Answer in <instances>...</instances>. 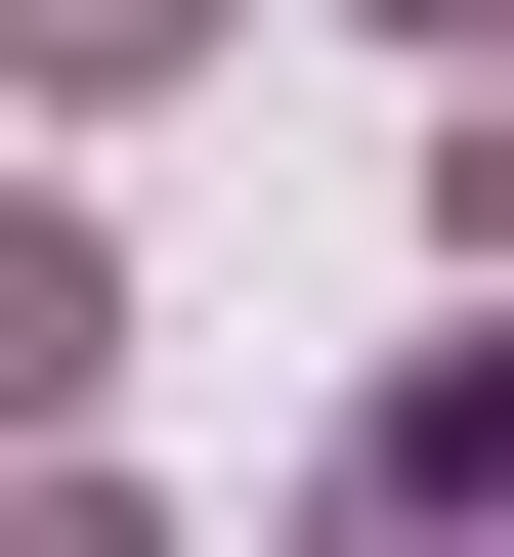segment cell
<instances>
[{
    "mask_svg": "<svg viewBox=\"0 0 514 557\" xmlns=\"http://www.w3.org/2000/svg\"><path fill=\"white\" fill-rule=\"evenodd\" d=\"M429 44H514V0H429Z\"/></svg>",
    "mask_w": 514,
    "mask_h": 557,
    "instance_id": "cell-5",
    "label": "cell"
},
{
    "mask_svg": "<svg viewBox=\"0 0 514 557\" xmlns=\"http://www.w3.org/2000/svg\"><path fill=\"white\" fill-rule=\"evenodd\" d=\"M172 44H215V0H0V86H172Z\"/></svg>",
    "mask_w": 514,
    "mask_h": 557,
    "instance_id": "cell-3",
    "label": "cell"
},
{
    "mask_svg": "<svg viewBox=\"0 0 514 557\" xmlns=\"http://www.w3.org/2000/svg\"><path fill=\"white\" fill-rule=\"evenodd\" d=\"M86 344H129V300H86V214H0V429H86Z\"/></svg>",
    "mask_w": 514,
    "mask_h": 557,
    "instance_id": "cell-2",
    "label": "cell"
},
{
    "mask_svg": "<svg viewBox=\"0 0 514 557\" xmlns=\"http://www.w3.org/2000/svg\"><path fill=\"white\" fill-rule=\"evenodd\" d=\"M300 557H514V344H429L343 429V472H300Z\"/></svg>",
    "mask_w": 514,
    "mask_h": 557,
    "instance_id": "cell-1",
    "label": "cell"
},
{
    "mask_svg": "<svg viewBox=\"0 0 514 557\" xmlns=\"http://www.w3.org/2000/svg\"><path fill=\"white\" fill-rule=\"evenodd\" d=\"M0 557H129V472H0Z\"/></svg>",
    "mask_w": 514,
    "mask_h": 557,
    "instance_id": "cell-4",
    "label": "cell"
}]
</instances>
